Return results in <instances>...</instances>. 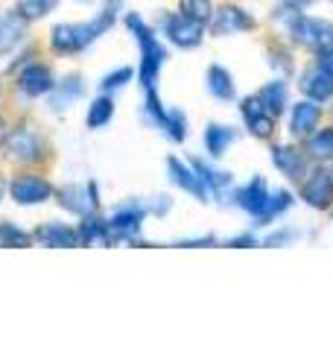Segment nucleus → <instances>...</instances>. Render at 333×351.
Returning a JSON list of instances; mask_svg holds the SVG:
<instances>
[{
	"label": "nucleus",
	"instance_id": "1",
	"mask_svg": "<svg viewBox=\"0 0 333 351\" xmlns=\"http://www.w3.org/2000/svg\"><path fill=\"white\" fill-rule=\"evenodd\" d=\"M129 27L135 29V36L140 41V47H143V68H140V76H143V85L152 88L155 82V76H158V68H161V62H164V47L158 41L152 38V32L143 27V21L138 15H129Z\"/></svg>",
	"mask_w": 333,
	"mask_h": 351
},
{
	"label": "nucleus",
	"instance_id": "2",
	"mask_svg": "<svg viewBox=\"0 0 333 351\" xmlns=\"http://www.w3.org/2000/svg\"><path fill=\"white\" fill-rule=\"evenodd\" d=\"M286 21H290L293 36L301 41V44H310V47H325V44H333V27L325 24V21L304 18V15H298V12H293Z\"/></svg>",
	"mask_w": 333,
	"mask_h": 351
},
{
	"label": "nucleus",
	"instance_id": "3",
	"mask_svg": "<svg viewBox=\"0 0 333 351\" xmlns=\"http://www.w3.org/2000/svg\"><path fill=\"white\" fill-rule=\"evenodd\" d=\"M166 36L179 44V47H193L202 38V21L187 18L184 12L175 18H166Z\"/></svg>",
	"mask_w": 333,
	"mask_h": 351
},
{
	"label": "nucleus",
	"instance_id": "4",
	"mask_svg": "<svg viewBox=\"0 0 333 351\" xmlns=\"http://www.w3.org/2000/svg\"><path fill=\"white\" fill-rule=\"evenodd\" d=\"M304 199L313 208H328L333 199V176L330 173H313L304 182Z\"/></svg>",
	"mask_w": 333,
	"mask_h": 351
},
{
	"label": "nucleus",
	"instance_id": "5",
	"mask_svg": "<svg viewBox=\"0 0 333 351\" xmlns=\"http://www.w3.org/2000/svg\"><path fill=\"white\" fill-rule=\"evenodd\" d=\"M12 196L21 205H29V202H44L50 196V184L38 179V176H21V179L12 184Z\"/></svg>",
	"mask_w": 333,
	"mask_h": 351
},
{
	"label": "nucleus",
	"instance_id": "6",
	"mask_svg": "<svg viewBox=\"0 0 333 351\" xmlns=\"http://www.w3.org/2000/svg\"><path fill=\"white\" fill-rule=\"evenodd\" d=\"M243 117H246V123L249 129L254 132L258 138H269L272 135V126H275V117L266 112L263 103L254 97V100H246L243 103Z\"/></svg>",
	"mask_w": 333,
	"mask_h": 351
},
{
	"label": "nucleus",
	"instance_id": "7",
	"mask_svg": "<svg viewBox=\"0 0 333 351\" xmlns=\"http://www.w3.org/2000/svg\"><path fill=\"white\" fill-rule=\"evenodd\" d=\"M254 21L237 6H222L217 18H214V32L217 36H225V32H240V29H251Z\"/></svg>",
	"mask_w": 333,
	"mask_h": 351
},
{
	"label": "nucleus",
	"instance_id": "8",
	"mask_svg": "<svg viewBox=\"0 0 333 351\" xmlns=\"http://www.w3.org/2000/svg\"><path fill=\"white\" fill-rule=\"evenodd\" d=\"M319 117H321V108H319L316 103H310V100L298 103V106L293 108V129H290V132H293L295 138H304V135H310V132L316 129Z\"/></svg>",
	"mask_w": 333,
	"mask_h": 351
},
{
	"label": "nucleus",
	"instance_id": "9",
	"mask_svg": "<svg viewBox=\"0 0 333 351\" xmlns=\"http://www.w3.org/2000/svg\"><path fill=\"white\" fill-rule=\"evenodd\" d=\"M266 199H269V191H266V182H263V179H254L251 184H246V188L237 193V205L243 208V211L254 214V217L263 211Z\"/></svg>",
	"mask_w": 333,
	"mask_h": 351
},
{
	"label": "nucleus",
	"instance_id": "10",
	"mask_svg": "<svg viewBox=\"0 0 333 351\" xmlns=\"http://www.w3.org/2000/svg\"><path fill=\"white\" fill-rule=\"evenodd\" d=\"M272 161L275 167L281 170L284 176H290V179H304V158L298 156L295 149H286V147H275L272 149Z\"/></svg>",
	"mask_w": 333,
	"mask_h": 351
},
{
	"label": "nucleus",
	"instance_id": "11",
	"mask_svg": "<svg viewBox=\"0 0 333 351\" xmlns=\"http://www.w3.org/2000/svg\"><path fill=\"white\" fill-rule=\"evenodd\" d=\"M170 173H173V182H175V184H182L184 191L196 193L199 199H205V196H208V184L202 182V176H193L190 170L184 167V164H179L175 158H170Z\"/></svg>",
	"mask_w": 333,
	"mask_h": 351
},
{
	"label": "nucleus",
	"instance_id": "12",
	"mask_svg": "<svg viewBox=\"0 0 333 351\" xmlns=\"http://www.w3.org/2000/svg\"><path fill=\"white\" fill-rule=\"evenodd\" d=\"M304 91L313 97V100H328L333 94V73L325 68H316L304 76Z\"/></svg>",
	"mask_w": 333,
	"mask_h": 351
},
{
	"label": "nucleus",
	"instance_id": "13",
	"mask_svg": "<svg viewBox=\"0 0 333 351\" xmlns=\"http://www.w3.org/2000/svg\"><path fill=\"white\" fill-rule=\"evenodd\" d=\"M21 38H24V21H21L18 15L0 18V53L12 50Z\"/></svg>",
	"mask_w": 333,
	"mask_h": 351
},
{
	"label": "nucleus",
	"instance_id": "14",
	"mask_svg": "<svg viewBox=\"0 0 333 351\" xmlns=\"http://www.w3.org/2000/svg\"><path fill=\"white\" fill-rule=\"evenodd\" d=\"M258 100L263 103V108L269 112L272 117L281 114V108L286 106V85L284 82H269L263 88V91L258 94Z\"/></svg>",
	"mask_w": 333,
	"mask_h": 351
},
{
	"label": "nucleus",
	"instance_id": "15",
	"mask_svg": "<svg viewBox=\"0 0 333 351\" xmlns=\"http://www.w3.org/2000/svg\"><path fill=\"white\" fill-rule=\"evenodd\" d=\"M234 132H231L228 126H208V132H205V147H208V152L210 156H222V152L228 149V144H234Z\"/></svg>",
	"mask_w": 333,
	"mask_h": 351
},
{
	"label": "nucleus",
	"instance_id": "16",
	"mask_svg": "<svg viewBox=\"0 0 333 351\" xmlns=\"http://www.w3.org/2000/svg\"><path fill=\"white\" fill-rule=\"evenodd\" d=\"M208 88L214 91V97H219V100H231V97H234V82H231V73L225 68H219V64H214V68L208 71Z\"/></svg>",
	"mask_w": 333,
	"mask_h": 351
},
{
	"label": "nucleus",
	"instance_id": "17",
	"mask_svg": "<svg viewBox=\"0 0 333 351\" xmlns=\"http://www.w3.org/2000/svg\"><path fill=\"white\" fill-rule=\"evenodd\" d=\"M53 85V80H50V71L47 68H41V64H36V68H29L24 76H21V88H24L27 94H44L47 88Z\"/></svg>",
	"mask_w": 333,
	"mask_h": 351
},
{
	"label": "nucleus",
	"instance_id": "18",
	"mask_svg": "<svg viewBox=\"0 0 333 351\" xmlns=\"http://www.w3.org/2000/svg\"><path fill=\"white\" fill-rule=\"evenodd\" d=\"M307 152L319 161H330L333 158V129L316 132V135L307 141Z\"/></svg>",
	"mask_w": 333,
	"mask_h": 351
},
{
	"label": "nucleus",
	"instance_id": "19",
	"mask_svg": "<svg viewBox=\"0 0 333 351\" xmlns=\"http://www.w3.org/2000/svg\"><path fill=\"white\" fill-rule=\"evenodd\" d=\"M293 205V196L286 193V191H278L275 196L269 193V199H266V205H263V211L258 214V223L260 226H266V223H272V217H278V214H284L286 208Z\"/></svg>",
	"mask_w": 333,
	"mask_h": 351
},
{
	"label": "nucleus",
	"instance_id": "20",
	"mask_svg": "<svg viewBox=\"0 0 333 351\" xmlns=\"http://www.w3.org/2000/svg\"><path fill=\"white\" fill-rule=\"evenodd\" d=\"M140 219H143V211L140 208H123L114 219H111V232H120V234H132V232H138V226H140Z\"/></svg>",
	"mask_w": 333,
	"mask_h": 351
},
{
	"label": "nucleus",
	"instance_id": "21",
	"mask_svg": "<svg viewBox=\"0 0 333 351\" xmlns=\"http://www.w3.org/2000/svg\"><path fill=\"white\" fill-rule=\"evenodd\" d=\"M38 240L44 246H53V243L73 246L76 243V232H71V228H64V226H47V228H41L38 232Z\"/></svg>",
	"mask_w": 333,
	"mask_h": 351
},
{
	"label": "nucleus",
	"instance_id": "22",
	"mask_svg": "<svg viewBox=\"0 0 333 351\" xmlns=\"http://www.w3.org/2000/svg\"><path fill=\"white\" fill-rule=\"evenodd\" d=\"M12 149H15V156L18 158H32V156H38V138H36V132H29V129H21L12 135Z\"/></svg>",
	"mask_w": 333,
	"mask_h": 351
},
{
	"label": "nucleus",
	"instance_id": "23",
	"mask_svg": "<svg viewBox=\"0 0 333 351\" xmlns=\"http://www.w3.org/2000/svg\"><path fill=\"white\" fill-rule=\"evenodd\" d=\"M79 94H82V82L79 80H68L64 85H59V91H56V97H53V106L64 108L68 103H73Z\"/></svg>",
	"mask_w": 333,
	"mask_h": 351
},
{
	"label": "nucleus",
	"instance_id": "24",
	"mask_svg": "<svg viewBox=\"0 0 333 351\" xmlns=\"http://www.w3.org/2000/svg\"><path fill=\"white\" fill-rule=\"evenodd\" d=\"M59 196H62V205L71 208V211H76V214H85L88 208L94 205V202H82V191L79 188H62Z\"/></svg>",
	"mask_w": 333,
	"mask_h": 351
},
{
	"label": "nucleus",
	"instance_id": "25",
	"mask_svg": "<svg viewBox=\"0 0 333 351\" xmlns=\"http://www.w3.org/2000/svg\"><path fill=\"white\" fill-rule=\"evenodd\" d=\"M182 12L193 21H205L210 18V0H182Z\"/></svg>",
	"mask_w": 333,
	"mask_h": 351
},
{
	"label": "nucleus",
	"instance_id": "26",
	"mask_svg": "<svg viewBox=\"0 0 333 351\" xmlns=\"http://www.w3.org/2000/svg\"><path fill=\"white\" fill-rule=\"evenodd\" d=\"M111 112H114V106H111V100L108 97H103V100H97L94 106H91V114H88V126H103L106 120L111 117Z\"/></svg>",
	"mask_w": 333,
	"mask_h": 351
},
{
	"label": "nucleus",
	"instance_id": "27",
	"mask_svg": "<svg viewBox=\"0 0 333 351\" xmlns=\"http://www.w3.org/2000/svg\"><path fill=\"white\" fill-rule=\"evenodd\" d=\"M164 129L170 132V138H175V141H182L187 132H184V117L179 114V112H173V114H166V120H164Z\"/></svg>",
	"mask_w": 333,
	"mask_h": 351
},
{
	"label": "nucleus",
	"instance_id": "28",
	"mask_svg": "<svg viewBox=\"0 0 333 351\" xmlns=\"http://www.w3.org/2000/svg\"><path fill=\"white\" fill-rule=\"evenodd\" d=\"M129 80H132V71H129V68H120V71H114L111 76H106L103 88H108V91H111V88H120V85L129 82Z\"/></svg>",
	"mask_w": 333,
	"mask_h": 351
},
{
	"label": "nucleus",
	"instance_id": "29",
	"mask_svg": "<svg viewBox=\"0 0 333 351\" xmlns=\"http://www.w3.org/2000/svg\"><path fill=\"white\" fill-rule=\"evenodd\" d=\"M293 6H307V3H313V0H290Z\"/></svg>",
	"mask_w": 333,
	"mask_h": 351
},
{
	"label": "nucleus",
	"instance_id": "30",
	"mask_svg": "<svg viewBox=\"0 0 333 351\" xmlns=\"http://www.w3.org/2000/svg\"><path fill=\"white\" fill-rule=\"evenodd\" d=\"M44 3H47V6H53V3H56V0H44Z\"/></svg>",
	"mask_w": 333,
	"mask_h": 351
}]
</instances>
